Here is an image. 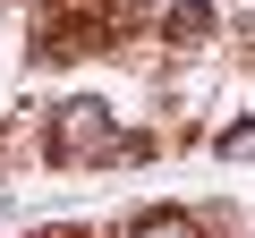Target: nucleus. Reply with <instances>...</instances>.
Segmentation results:
<instances>
[{
	"label": "nucleus",
	"instance_id": "nucleus-3",
	"mask_svg": "<svg viewBox=\"0 0 255 238\" xmlns=\"http://www.w3.org/2000/svg\"><path fill=\"white\" fill-rule=\"evenodd\" d=\"M221 162H255V119H238V128H221Z\"/></svg>",
	"mask_w": 255,
	"mask_h": 238
},
{
	"label": "nucleus",
	"instance_id": "nucleus-2",
	"mask_svg": "<svg viewBox=\"0 0 255 238\" xmlns=\"http://www.w3.org/2000/svg\"><path fill=\"white\" fill-rule=\"evenodd\" d=\"M128 238H196V221H187V213H145Z\"/></svg>",
	"mask_w": 255,
	"mask_h": 238
},
{
	"label": "nucleus",
	"instance_id": "nucleus-1",
	"mask_svg": "<svg viewBox=\"0 0 255 238\" xmlns=\"http://www.w3.org/2000/svg\"><path fill=\"white\" fill-rule=\"evenodd\" d=\"M102 153H128L119 119H111L102 102H68V111L51 119V162H102Z\"/></svg>",
	"mask_w": 255,
	"mask_h": 238
},
{
	"label": "nucleus",
	"instance_id": "nucleus-4",
	"mask_svg": "<svg viewBox=\"0 0 255 238\" xmlns=\"http://www.w3.org/2000/svg\"><path fill=\"white\" fill-rule=\"evenodd\" d=\"M204 26H213L204 0H179V9H170V34H204Z\"/></svg>",
	"mask_w": 255,
	"mask_h": 238
},
{
	"label": "nucleus",
	"instance_id": "nucleus-5",
	"mask_svg": "<svg viewBox=\"0 0 255 238\" xmlns=\"http://www.w3.org/2000/svg\"><path fill=\"white\" fill-rule=\"evenodd\" d=\"M247 43H255V34H247Z\"/></svg>",
	"mask_w": 255,
	"mask_h": 238
}]
</instances>
